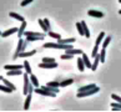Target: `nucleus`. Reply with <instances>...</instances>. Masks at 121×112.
Masks as SVG:
<instances>
[{"label": "nucleus", "mask_w": 121, "mask_h": 112, "mask_svg": "<svg viewBox=\"0 0 121 112\" xmlns=\"http://www.w3.org/2000/svg\"><path fill=\"white\" fill-rule=\"evenodd\" d=\"M76 28H78L79 34L81 35V36H85V34H84V29H82V25H81V22H76Z\"/></svg>", "instance_id": "nucleus-31"}, {"label": "nucleus", "mask_w": 121, "mask_h": 112, "mask_svg": "<svg viewBox=\"0 0 121 112\" xmlns=\"http://www.w3.org/2000/svg\"><path fill=\"white\" fill-rule=\"evenodd\" d=\"M105 55H106L105 49H102L101 51H99V57H100V61H101V62H104V61H105Z\"/></svg>", "instance_id": "nucleus-32"}, {"label": "nucleus", "mask_w": 121, "mask_h": 112, "mask_svg": "<svg viewBox=\"0 0 121 112\" xmlns=\"http://www.w3.org/2000/svg\"><path fill=\"white\" fill-rule=\"evenodd\" d=\"M0 81H3V76H0Z\"/></svg>", "instance_id": "nucleus-41"}, {"label": "nucleus", "mask_w": 121, "mask_h": 112, "mask_svg": "<svg viewBox=\"0 0 121 112\" xmlns=\"http://www.w3.org/2000/svg\"><path fill=\"white\" fill-rule=\"evenodd\" d=\"M82 60H84V64H85V67H89V69H91V62H90V59H89V56L86 54L82 52Z\"/></svg>", "instance_id": "nucleus-14"}, {"label": "nucleus", "mask_w": 121, "mask_h": 112, "mask_svg": "<svg viewBox=\"0 0 121 112\" xmlns=\"http://www.w3.org/2000/svg\"><path fill=\"white\" fill-rule=\"evenodd\" d=\"M30 82L33 83L35 87H39V81H38L36 76H35V75H33V74H31V76H30Z\"/></svg>", "instance_id": "nucleus-25"}, {"label": "nucleus", "mask_w": 121, "mask_h": 112, "mask_svg": "<svg viewBox=\"0 0 121 112\" xmlns=\"http://www.w3.org/2000/svg\"><path fill=\"white\" fill-rule=\"evenodd\" d=\"M9 16L14 17V19L19 20V21H24V20H25V19H24V16H21V15H19V14H16V12H13V11L9 12Z\"/></svg>", "instance_id": "nucleus-19"}, {"label": "nucleus", "mask_w": 121, "mask_h": 112, "mask_svg": "<svg viewBox=\"0 0 121 112\" xmlns=\"http://www.w3.org/2000/svg\"><path fill=\"white\" fill-rule=\"evenodd\" d=\"M102 41H104V42H102V49H106L107 46H109V44L111 42V35H110V36H106Z\"/></svg>", "instance_id": "nucleus-26"}, {"label": "nucleus", "mask_w": 121, "mask_h": 112, "mask_svg": "<svg viewBox=\"0 0 121 112\" xmlns=\"http://www.w3.org/2000/svg\"><path fill=\"white\" fill-rule=\"evenodd\" d=\"M34 92L38 93V95H41V96H49V97H55L56 96V93L50 92V91H48V90L43 88V87H36L34 90Z\"/></svg>", "instance_id": "nucleus-4"}, {"label": "nucleus", "mask_w": 121, "mask_h": 112, "mask_svg": "<svg viewBox=\"0 0 121 112\" xmlns=\"http://www.w3.org/2000/svg\"><path fill=\"white\" fill-rule=\"evenodd\" d=\"M43 62H55V59L54 57H44Z\"/></svg>", "instance_id": "nucleus-37"}, {"label": "nucleus", "mask_w": 121, "mask_h": 112, "mask_svg": "<svg viewBox=\"0 0 121 112\" xmlns=\"http://www.w3.org/2000/svg\"><path fill=\"white\" fill-rule=\"evenodd\" d=\"M119 3H120V4H121V0H119Z\"/></svg>", "instance_id": "nucleus-43"}, {"label": "nucleus", "mask_w": 121, "mask_h": 112, "mask_svg": "<svg viewBox=\"0 0 121 112\" xmlns=\"http://www.w3.org/2000/svg\"><path fill=\"white\" fill-rule=\"evenodd\" d=\"M96 85L95 83H91V85H86V86H82V87H79V90H78V92H82V91H87V90H91V88H94Z\"/></svg>", "instance_id": "nucleus-18"}, {"label": "nucleus", "mask_w": 121, "mask_h": 112, "mask_svg": "<svg viewBox=\"0 0 121 112\" xmlns=\"http://www.w3.org/2000/svg\"><path fill=\"white\" fill-rule=\"evenodd\" d=\"M99 62H100V57H99V54L94 57V64L91 65V71H96L97 66H99Z\"/></svg>", "instance_id": "nucleus-15"}, {"label": "nucleus", "mask_w": 121, "mask_h": 112, "mask_svg": "<svg viewBox=\"0 0 121 112\" xmlns=\"http://www.w3.org/2000/svg\"><path fill=\"white\" fill-rule=\"evenodd\" d=\"M0 36H1V31H0Z\"/></svg>", "instance_id": "nucleus-44"}, {"label": "nucleus", "mask_w": 121, "mask_h": 112, "mask_svg": "<svg viewBox=\"0 0 121 112\" xmlns=\"http://www.w3.org/2000/svg\"><path fill=\"white\" fill-rule=\"evenodd\" d=\"M24 70H25V72L26 74H29V75H31V67H30V64H29V61H24Z\"/></svg>", "instance_id": "nucleus-24"}, {"label": "nucleus", "mask_w": 121, "mask_h": 112, "mask_svg": "<svg viewBox=\"0 0 121 112\" xmlns=\"http://www.w3.org/2000/svg\"><path fill=\"white\" fill-rule=\"evenodd\" d=\"M17 33V28H11V29H9L6 31H4V33H1V37H8V36H10V35L13 34H16Z\"/></svg>", "instance_id": "nucleus-7"}, {"label": "nucleus", "mask_w": 121, "mask_h": 112, "mask_svg": "<svg viewBox=\"0 0 121 112\" xmlns=\"http://www.w3.org/2000/svg\"><path fill=\"white\" fill-rule=\"evenodd\" d=\"M23 76H24V87H23V93L26 96V95H28L29 86H30V77H29V74H25V75H23Z\"/></svg>", "instance_id": "nucleus-5"}, {"label": "nucleus", "mask_w": 121, "mask_h": 112, "mask_svg": "<svg viewBox=\"0 0 121 112\" xmlns=\"http://www.w3.org/2000/svg\"><path fill=\"white\" fill-rule=\"evenodd\" d=\"M73 82H74V80H73V79L64 80V81H61V82H60V86H59V87H65V86H69V85H71Z\"/></svg>", "instance_id": "nucleus-23"}, {"label": "nucleus", "mask_w": 121, "mask_h": 112, "mask_svg": "<svg viewBox=\"0 0 121 112\" xmlns=\"http://www.w3.org/2000/svg\"><path fill=\"white\" fill-rule=\"evenodd\" d=\"M111 97H112L116 102H120V104H121V97L120 96H117V95H115V93H114V95H111Z\"/></svg>", "instance_id": "nucleus-38"}, {"label": "nucleus", "mask_w": 121, "mask_h": 112, "mask_svg": "<svg viewBox=\"0 0 121 112\" xmlns=\"http://www.w3.org/2000/svg\"><path fill=\"white\" fill-rule=\"evenodd\" d=\"M112 111H121V104L120 102H111Z\"/></svg>", "instance_id": "nucleus-27"}, {"label": "nucleus", "mask_w": 121, "mask_h": 112, "mask_svg": "<svg viewBox=\"0 0 121 112\" xmlns=\"http://www.w3.org/2000/svg\"><path fill=\"white\" fill-rule=\"evenodd\" d=\"M45 37V35H39V36H26L28 41H38V40H43Z\"/></svg>", "instance_id": "nucleus-20"}, {"label": "nucleus", "mask_w": 121, "mask_h": 112, "mask_svg": "<svg viewBox=\"0 0 121 112\" xmlns=\"http://www.w3.org/2000/svg\"><path fill=\"white\" fill-rule=\"evenodd\" d=\"M89 16H94V17H104V14L99 10H89L87 11Z\"/></svg>", "instance_id": "nucleus-9"}, {"label": "nucleus", "mask_w": 121, "mask_h": 112, "mask_svg": "<svg viewBox=\"0 0 121 112\" xmlns=\"http://www.w3.org/2000/svg\"><path fill=\"white\" fill-rule=\"evenodd\" d=\"M48 86H52V87H59L60 86V81H57V80H55V81H50L46 83Z\"/></svg>", "instance_id": "nucleus-33"}, {"label": "nucleus", "mask_w": 121, "mask_h": 112, "mask_svg": "<svg viewBox=\"0 0 121 112\" xmlns=\"http://www.w3.org/2000/svg\"><path fill=\"white\" fill-rule=\"evenodd\" d=\"M38 21H39V25H40V28H41V29L44 30V31H45V33H48V31L50 30V29H49L48 26L45 25V22H44V20H41V19H39Z\"/></svg>", "instance_id": "nucleus-29"}, {"label": "nucleus", "mask_w": 121, "mask_h": 112, "mask_svg": "<svg viewBox=\"0 0 121 112\" xmlns=\"http://www.w3.org/2000/svg\"><path fill=\"white\" fill-rule=\"evenodd\" d=\"M81 25H82V29H84V34H85V37L90 39V31H89V28L86 26V22L81 21Z\"/></svg>", "instance_id": "nucleus-16"}, {"label": "nucleus", "mask_w": 121, "mask_h": 112, "mask_svg": "<svg viewBox=\"0 0 121 112\" xmlns=\"http://www.w3.org/2000/svg\"><path fill=\"white\" fill-rule=\"evenodd\" d=\"M31 95H33V93H28V95H26V100H25V102H24V110H25V111H28V110L30 108Z\"/></svg>", "instance_id": "nucleus-12"}, {"label": "nucleus", "mask_w": 121, "mask_h": 112, "mask_svg": "<svg viewBox=\"0 0 121 112\" xmlns=\"http://www.w3.org/2000/svg\"><path fill=\"white\" fill-rule=\"evenodd\" d=\"M36 54V50H31V51H23L19 54V57H29V56H33Z\"/></svg>", "instance_id": "nucleus-13"}, {"label": "nucleus", "mask_w": 121, "mask_h": 112, "mask_svg": "<svg viewBox=\"0 0 121 112\" xmlns=\"http://www.w3.org/2000/svg\"><path fill=\"white\" fill-rule=\"evenodd\" d=\"M57 42L60 44H74L75 42V37H70V39H59Z\"/></svg>", "instance_id": "nucleus-17"}, {"label": "nucleus", "mask_w": 121, "mask_h": 112, "mask_svg": "<svg viewBox=\"0 0 121 112\" xmlns=\"http://www.w3.org/2000/svg\"><path fill=\"white\" fill-rule=\"evenodd\" d=\"M3 82H4V85H6V86H8L9 88H11L13 91H15V90H16V87L14 86V83H11L10 81H8V80H5V79H3Z\"/></svg>", "instance_id": "nucleus-28"}, {"label": "nucleus", "mask_w": 121, "mask_h": 112, "mask_svg": "<svg viewBox=\"0 0 121 112\" xmlns=\"http://www.w3.org/2000/svg\"><path fill=\"white\" fill-rule=\"evenodd\" d=\"M97 54H99V46H97V45H95L94 49H92V52H91V57H95Z\"/></svg>", "instance_id": "nucleus-35"}, {"label": "nucleus", "mask_w": 121, "mask_h": 112, "mask_svg": "<svg viewBox=\"0 0 121 112\" xmlns=\"http://www.w3.org/2000/svg\"><path fill=\"white\" fill-rule=\"evenodd\" d=\"M23 74V70H9L8 76H19Z\"/></svg>", "instance_id": "nucleus-21"}, {"label": "nucleus", "mask_w": 121, "mask_h": 112, "mask_svg": "<svg viewBox=\"0 0 121 112\" xmlns=\"http://www.w3.org/2000/svg\"><path fill=\"white\" fill-rule=\"evenodd\" d=\"M4 69H5L6 71H9V70H23L24 65H5Z\"/></svg>", "instance_id": "nucleus-10"}, {"label": "nucleus", "mask_w": 121, "mask_h": 112, "mask_svg": "<svg viewBox=\"0 0 121 112\" xmlns=\"http://www.w3.org/2000/svg\"><path fill=\"white\" fill-rule=\"evenodd\" d=\"M100 91V87L99 86H95L94 88H91V90H87V91H82V92H78V96L79 98H81V97H86V96H91V95H94V93H96V92H99Z\"/></svg>", "instance_id": "nucleus-3"}, {"label": "nucleus", "mask_w": 121, "mask_h": 112, "mask_svg": "<svg viewBox=\"0 0 121 112\" xmlns=\"http://www.w3.org/2000/svg\"><path fill=\"white\" fill-rule=\"evenodd\" d=\"M119 14H120V15H121V10H119Z\"/></svg>", "instance_id": "nucleus-42"}, {"label": "nucleus", "mask_w": 121, "mask_h": 112, "mask_svg": "<svg viewBox=\"0 0 121 112\" xmlns=\"http://www.w3.org/2000/svg\"><path fill=\"white\" fill-rule=\"evenodd\" d=\"M48 35H49V36H51V37H54V39H56V40H59V39H61V35H59V34H56V33H52L51 30H49V31H48Z\"/></svg>", "instance_id": "nucleus-30"}, {"label": "nucleus", "mask_w": 121, "mask_h": 112, "mask_svg": "<svg viewBox=\"0 0 121 112\" xmlns=\"http://www.w3.org/2000/svg\"><path fill=\"white\" fill-rule=\"evenodd\" d=\"M65 54H69V55H82V51L81 50H78V49H74V47H71V49H68V50H65Z\"/></svg>", "instance_id": "nucleus-8"}, {"label": "nucleus", "mask_w": 121, "mask_h": 112, "mask_svg": "<svg viewBox=\"0 0 121 112\" xmlns=\"http://www.w3.org/2000/svg\"><path fill=\"white\" fill-rule=\"evenodd\" d=\"M31 1H33V0H23L20 5H21V6H26V5H29V4H30Z\"/></svg>", "instance_id": "nucleus-39"}, {"label": "nucleus", "mask_w": 121, "mask_h": 112, "mask_svg": "<svg viewBox=\"0 0 121 112\" xmlns=\"http://www.w3.org/2000/svg\"><path fill=\"white\" fill-rule=\"evenodd\" d=\"M44 49H60V50H68L71 49V44H60V42H45L44 44Z\"/></svg>", "instance_id": "nucleus-1"}, {"label": "nucleus", "mask_w": 121, "mask_h": 112, "mask_svg": "<svg viewBox=\"0 0 121 112\" xmlns=\"http://www.w3.org/2000/svg\"><path fill=\"white\" fill-rule=\"evenodd\" d=\"M0 91H4V92H6V93H10L13 90H11V88H9L6 85H4V86H1V85H0Z\"/></svg>", "instance_id": "nucleus-34"}, {"label": "nucleus", "mask_w": 121, "mask_h": 112, "mask_svg": "<svg viewBox=\"0 0 121 112\" xmlns=\"http://www.w3.org/2000/svg\"><path fill=\"white\" fill-rule=\"evenodd\" d=\"M39 67L40 69H56L57 67V64L56 62H40L39 64Z\"/></svg>", "instance_id": "nucleus-6"}, {"label": "nucleus", "mask_w": 121, "mask_h": 112, "mask_svg": "<svg viewBox=\"0 0 121 112\" xmlns=\"http://www.w3.org/2000/svg\"><path fill=\"white\" fill-rule=\"evenodd\" d=\"M44 22H45V25L48 26L49 29H51V26H50V21H49V19H44Z\"/></svg>", "instance_id": "nucleus-40"}, {"label": "nucleus", "mask_w": 121, "mask_h": 112, "mask_svg": "<svg viewBox=\"0 0 121 112\" xmlns=\"http://www.w3.org/2000/svg\"><path fill=\"white\" fill-rule=\"evenodd\" d=\"M78 69H79L80 71H81V72L85 70V64H84L82 57H79V59H78Z\"/></svg>", "instance_id": "nucleus-22"}, {"label": "nucleus", "mask_w": 121, "mask_h": 112, "mask_svg": "<svg viewBox=\"0 0 121 112\" xmlns=\"http://www.w3.org/2000/svg\"><path fill=\"white\" fill-rule=\"evenodd\" d=\"M28 40H23V39H19V42H17V49H16V51H15V54H14V59H17L19 57V54L20 52H23V51H25V49H26V45H28Z\"/></svg>", "instance_id": "nucleus-2"}, {"label": "nucleus", "mask_w": 121, "mask_h": 112, "mask_svg": "<svg viewBox=\"0 0 121 112\" xmlns=\"http://www.w3.org/2000/svg\"><path fill=\"white\" fill-rule=\"evenodd\" d=\"M73 55H69V54H64V55H61V59L62 60H70V59H73Z\"/></svg>", "instance_id": "nucleus-36"}, {"label": "nucleus", "mask_w": 121, "mask_h": 112, "mask_svg": "<svg viewBox=\"0 0 121 112\" xmlns=\"http://www.w3.org/2000/svg\"><path fill=\"white\" fill-rule=\"evenodd\" d=\"M25 28H26V21L24 20V21H21V26H20L19 29H17V33H16V34H17V36H19V37H21V36L24 35Z\"/></svg>", "instance_id": "nucleus-11"}]
</instances>
